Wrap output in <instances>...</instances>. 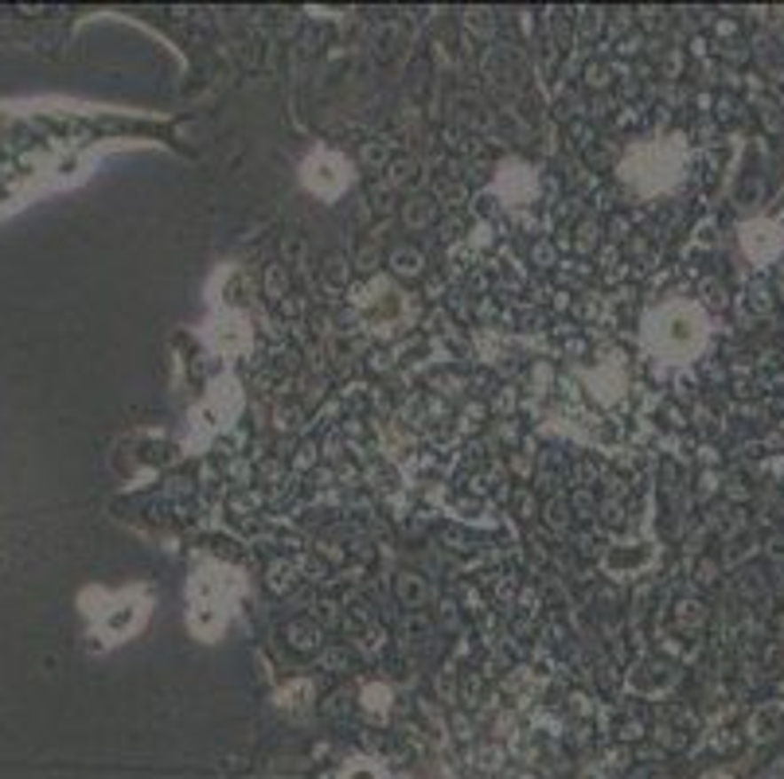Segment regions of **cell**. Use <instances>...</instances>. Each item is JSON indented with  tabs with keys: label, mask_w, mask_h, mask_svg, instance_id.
I'll return each instance as SVG.
<instances>
[{
	"label": "cell",
	"mask_w": 784,
	"mask_h": 779,
	"mask_svg": "<svg viewBox=\"0 0 784 779\" xmlns=\"http://www.w3.org/2000/svg\"><path fill=\"white\" fill-rule=\"evenodd\" d=\"M702 339H707V320H702V312L687 300L663 304L660 312L648 315V328H644L648 351L668 362L691 359V354L702 347Z\"/></svg>",
	"instance_id": "obj_1"
},
{
	"label": "cell",
	"mask_w": 784,
	"mask_h": 779,
	"mask_svg": "<svg viewBox=\"0 0 784 779\" xmlns=\"http://www.w3.org/2000/svg\"><path fill=\"white\" fill-rule=\"evenodd\" d=\"M234 596V580L227 569L219 565H208L200 577H195L192 585V627L200 631V635H215L219 631V624L227 619V604Z\"/></svg>",
	"instance_id": "obj_2"
},
{
	"label": "cell",
	"mask_w": 784,
	"mask_h": 779,
	"mask_svg": "<svg viewBox=\"0 0 784 779\" xmlns=\"http://www.w3.org/2000/svg\"><path fill=\"white\" fill-rule=\"evenodd\" d=\"M305 180H309L312 191H320V195H336L340 187L348 183L344 160H340V156H332V152L312 156V160L305 164Z\"/></svg>",
	"instance_id": "obj_3"
},
{
	"label": "cell",
	"mask_w": 784,
	"mask_h": 779,
	"mask_svg": "<svg viewBox=\"0 0 784 779\" xmlns=\"http://www.w3.org/2000/svg\"><path fill=\"white\" fill-rule=\"evenodd\" d=\"M746 250L753 253V258H772V253L780 250V234H777V226L772 222H753V226H746Z\"/></svg>",
	"instance_id": "obj_4"
}]
</instances>
